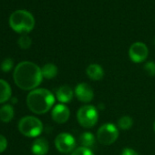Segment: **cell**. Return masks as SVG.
Listing matches in <instances>:
<instances>
[{
    "instance_id": "cell-9",
    "label": "cell",
    "mask_w": 155,
    "mask_h": 155,
    "mask_svg": "<svg viewBox=\"0 0 155 155\" xmlns=\"http://www.w3.org/2000/svg\"><path fill=\"white\" fill-rule=\"evenodd\" d=\"M75 95L80 101L88 103L93 100L94 92L92 88L87 83H80L75 89Z\"/></svg>"
},
{
    "instance_id": "cell-17",
    "label": "cell",
    "mask_w": 155,
    "mask_h": 155,
    "mask_svg": "<svg viewBox=\"0 0 155 155\" xmlns=\"http://www.w3.org/2000/svg\"><path fill=\"white\" fill-rule=\"evenodd\" d=\"M80 140H81V143L82 144V147H85V148H88V149H91L94 147L95 145V137L94 135L91 133V132H89V131H85L83 132L81 137H80Z\"/></svg>"
},
{
    "instance_id": "cell-14",
    "label": "cell",
    "mask_w": 155,
    "mask_h": 155,
    "mask_svg": "<svg viewBox=\"0 0 155 155\" xmlns=\"http://www.w3.org/2000/svg\"><path fill=\"white\" fill-rule=\"evenodd\" d=\"M12 91L9 84L4 81L0 80V103H4L11 98Z\"/></svg>"
},
{
    "instance_id": "cell-21",
    "label": "cell",
    "mask_w": 155,
    "mask_h": 155,
    "mask_svg": "<svg viewBox=\"0 0 155 155\" xmlns=\"http://www.w3.org/2000/svg\"><path fill=\"white\" fill-rule=\"evenodd\" d=\"M14 62L11 58H6L1 63V70L3 72H9L13 68Z\"/></svg>"
},
{
    "instance_id": "cell-22",
    "label": "cell",
    "mask_w": 155,
    "mask_h": 155,
    "mask_svg": "<svg viewBox=\"0 0 155 155\" xmlns=\"http://www.w3.org/2000/svg\"><path fill=\"white\" fill-rule=\"evenodd\" d=\"M144 70L148 73L149 76H151V77L155 76V63L152 61L147 62L144 65Z\"/></svg>"
},
{
    "instance_id": "cell-3",
    "label": "cell",
    "mask_w": 155,
    "mask_h": 155,
    "mask_svg": "<svg viewBox=\"0 0 155 155\" xmlns=\"http://www.w3.org/2000/svg\"><path fill=\"white\" fill-rule=\"evenodd\" d=\"M9 26L18 33L27 34L34 28L35 18L27 10H17L10 15Z\"/></svg>"
},
{
    "instance_id": "cell-18",
    "label": "cell",
    "mask_w": 155,
    "mask_h": 155,
    "mask_svg": "<svg viewBox=\"0 0 155 155\" xmlns=\"http://www.w3.org/2000/svg\"><path fill=\"white\" fill-rule=\"evenodd\" d=\"M132 124H133V120L130 116H122L118 120V127L123 130L130 129L132 127Z\"/></svg>"
},
{
    "instance_id": "cell-12",
    "label": "cell",
    "mask_w": 155,
    "mask_h": 155,
    "mask_svg": "<svg viewBox=\"0 0 155 155\" xmlns=\"http://www.w3.org/2000/svg\"><path fill=\"white\" fill-rule=\"evenodd\" d=\"M74 92L69 86L64 85L58 88L56 91V97L61 103H68L73 99Z\"/></svg>"
},
{
    "instance_id": "cell-20",
    "label": "cell",
    "mask_w": 155,
    "mask_h": 155,
    "mask_svg": "<svg viewBox=\"0 0 155 155\" xmlns=\"http://www.w3.org/2000/svg\"><path fill=\"white\" fill-rule=\"evenodd\" d=\"M71 155H94L93 152L91 151V150L88 149V148H85V147H79L75 149Z\"/></svg>"
},
{
    "instance_id": "cell-11",
    "label": "cell",
    "mask_w": 155,
    "mask_h": 155,
    "mask_svg": "<svg viewBox=\"0 0 155 155\" xmlns=\"http://www.w3.org/2000/svg\"><path fill=\"white\" fill-rule=\"evenodd\" d=\"M49 145L45 138H38L32 143L31 150L35 155H46L48 151Z\"/></svg>"
},
{
    "instance_id": "cell-2",
    "label": "cell",
    "mask_w": 155,
    "mask_h": 155,
    "mask_svg": "<svg viewBox=\"0 0 155 155\" xmlns=\"http://www.w3.org/2000/svg\"><path fill=\"white\" fill-rule=\"evenodd\" d=\"M55 103V97L51 91L46 89H35L27 97L28 109L36 114L48 112Z\"/></svg>"
},
{
    "instance_id": "cell-6",
    "label": "cell",
    "mask_w": 155,
    "mask_h": 155,
    "mask_svg": "<svg viewBox=\"0 0 155 155\" xmlns=\"http://www.w3.org/2000/svg\"><path fill=\"white\" fill-rule=\"evenodd\" d=\"M118 137L119 130L113 123H105L98 130L97 140L103 145L112 144L116 141Z\"/></svg>"
},
{
    "instance_id": "cell-10",
    "label": "cell",
    "mask_w": 155,
    "mask_h": 155,
    "mask_svg": "<svg viewBox=\"0 0 155 155\" xmlns=\"http://www.w3.org/2000/svg\"><path fill=\"white\" fill-rule=\"evenodd\" d=\"M70 116V112L68 108L64 105V104H58L56 105L51 112V117L52 120L58 123V124H62L68 121V120L69 119Z\"/></svg>"
},
{
    "instance_id": "cell-8",
    "label": "cell",
    "mask_w": 155,
    "mask_h": 155,
    "mask_svg": "<svg viewBox=\"0 0 155 155\" xmlns=\"http://www.w3.org/2000/svg\"><path fill=\"white\" fill-rule=\"evenodd\" d=\"M149 54V50L147 46L142 42H135L133 43L129 49L130 58L135 63L143 62Z\"/></svg>"
},
{
    "instance_id": "cell-19",
    "label": "cell",
    "mask_w": 155,
    "mask_h": 155,
    "mask_svg": "<svg viewBox=\"0 0 155 155\" xmlns=\"http://www.w3.org/2000/svg\"><path fill=\"white\" fill-rule=\"evenodd\" d=\"M18 46H19L22 49H28V48H30L32 41H31V38H30L28 36L23 35V36H21V37L18 38Z\"/></svg>"
},
{
    "instance_id": "cell-5",
    "label": "cell",
    "mask_w": 155,
    "mask_h": 155,
    "mask_svg": "<svg viewBox=\"0 0 155 155\" xmlns=\"http://www.w3.org/2000/svg\"><path fill=\"white\" fill-rule=\"evenodd\" d=\"M98 110L92 105H85L80 108L77 113L78 121L84 128H92L98 122Z\"/></svg>"
},
{
    "instance_id": "cell-15",
    "label": "cell",
    "mask_w": 155,
    "mask_h": 155,
    "mask_svg": "<svg viewBox=\"0 0 155 155\" xmlns=\"http://www.w3.org/2000/svg\"><path fill=\"white\" fill-rule=\"evenodd\" d=\"M14 117V109L11 105L6 104L0 108V120L9 122Z\"/></svg>"
},
{
    "instance_id": "cell-16",
    "label": "cell",
    "mask_w": 155,
    "mask_h": 155,
    "mask_svg": "<svg viewBox=\"0 0 155 155\" xmlns=\"http://www.w3.org/2000/svg\"><path fill=\"white\" fill-rule=\"evenodd\" d=\"M41 72H42L43 78L48 79V80H51V79H54V78L58 75V68L56 65H54L52 63H48L42 67Z\"/></svg>"
},
{
    "instance_id": "cell-23",
    "label": "cell",
    "mask_w": 155,
    "mask_h": 155,
    "mask_svg": "<svg viewBox=\"0 0 155 155\" xmlns=\"http://www.w3.org/2000/svg\"><path fill=\"white\" fill-rule=\"evenodd\" d=\"M8 147V140L5 136L0 134V153L3 152Z\"/></svg>"
},
{
    "instance_id": "cell-13",
    "label": "cell",
    "mask_w": 155,
    "mask_h": 155,
    "mask_svg": "<svg viewBox=\"0 0 155 155\" xmlns=\"http://www.w3.org/2000/svg\"><path fill=\"white\" fill-rule=\"evenodd\" d=\"M86 73L91 80L95 81H99L102 80L104 76V70L101 68V66H100L99 64H91L87 68Z\"/></svg>"
},
{
    "instance_id": "cell-24",
    "label": "cell",
    "mask_w": 155,
    "mask_h": 155,
    "mask_svg": "<svg viewBox=\"0 0 155 155\" xmlns=\"http://www.w3.org/2000/svg\"><path fill=\"white\" fill-rule=\"evenodd\" d=\"M120 155H139L137 151H135L133 149L130 148H125L122 150L121 154Z\"/></svg>"
},
{
    "instance_id": "cell-1",
    "label": "cell",
    "mask_w": 155,
    "mask_h": 155,
    "mask_svg": "<svg viewBox=\"0 0 155 155\" xmlns=\"http://www.w3.org/2000/svg\"><path fill=\"white\" fill-rule=\"evenodd\" d=\"M14 81L23 91H33L42 81L41 68L30 61L20 62L14 70Z\"/></svg>"
},
{
    "instance_id": "cell-4",
    "label": "cell",
    "mask_w": 155,
    "mask_h": 155,
    "mask_svg": "<svg viewBox=\"0 0 155 155\" xmlns=\"http://www.w3.org/2000/svg\"><path fill=\"white\" fill-rule=\"evenodd\" d=\"M19 131L29 138L38 137L43 130V124L41 120L34 116L23 117L18 122Z\"/></svg>"
},
{
    "instance_id": "cell-25",
    "label": "cell",
    "mask_w": 155,
    "mask_h": 155,
    "mask_svg": "<svg viewBox=\"0 0 155 155\" xmlns=\"http://www.w3.org/2000/svg\"><path fill=\"white\" fill-rule=\"evenodd\" d=\"M153 130H154V131H155V122L153 123Z\"/></svg>"
},
{
    "instance_id": "cell-7",
    "label": "cell",
    "mask_w": 155,
    "mask_h": 155,
    "mask_svg": "<svg viewBox=\"0 0 155 155\" xmlns=\"http://www.w3.org/2000/svg\"><path fill=\"white\" fill-rule=\"evenodd\" d=\"M55 146L61 153H69L74 150L76 147V140L74 137L67 132L59 133L55 139Z\"/></svg>"
}]
</instances>
